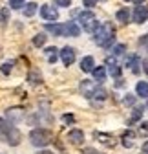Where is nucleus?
Instances as JSON below:
<instances>
[{"instance_id": "obj_1", "label": "nucleus", "mask_w": 148, "mask_h": 154, "mask_svg": "<svg viewBox=\"0 0 148 154\" xmlns=\"http://www.w3.org/2000/svg\"><path fill=\"white\" fill-rule=\"evenodd\" d=\"M114 35H115V29L112 24H101L95 28V42L99 46H108V44H112L114 42Z\"/></svg>"}, {"instance_id": "obj_2", "label": "nucleus", "mask_w": 148, "mask_h": 154, "mask_svg": "<svg viewBox=\"0 0 148 154\" xmlns=\"http://www.w3.org/2000/svg\"><path fill=\"white\" fill-rule=\"evenodd\" d=\"M29 138H31V143L35 147H46L53 140V134L49 130H44V128H35V130H31Z\"/></svg>"}, {"instance_id": "obj_3", "label": "nucleus", "mask_w": 148, "mask_h": 154, "mask_svg": "<svg viewBox=\"0 0 148 154\" xmlns=\"http://www.w3.org/2000/svg\"><path fill=\"white\" fill-rule=\"evenodd\" d=\"M0 130L6 134V138H7L9 145H18V143H20V132H18L15 127L7 125L6 121H2V119H0Z\"/></svg>"}, {"instance_id": "obj_4", "label": "nucleus", "mask_w": 148, "mask_h": 154, "mask_svg": "<svg viewBox=\"0 0 148 154\" xmlns=\"http://www.w3.org/2000/svg\"><path fill=\"white\" fill-rule=\"evenodd\" d=\"M79 22H81V26L86 31H95V28H97V17L91 11H82L79 15Z\"/></svg>"}, {"instance_id": "obj_5", "label": "nucleus", "mask_w": 148, "mask_h": 154, "mask_svg": "<svg viewBox=\"0 0 148 154\" xmlns=\"http://www.w3.org/2000/svg\"><path fill=\"white\" fill-rule=\"evenodd\" d=\"M40 15H42V18H46V20H57L59 18V11L55 9V8H51V6H48V4H44L42 8H40Z\"/></svg>"}, {"instance_id": "obj_6", "label": "nucleus", "mask_w": 148, "mask_h": 154, "mask_svg": "<svg viewBox=\"0 0 148 154\" xmlns=\"http://www.w3.org/2000/svg\"><path fill=\"white\" fill-rule=\"evenodd\" d=\"M61 59H62V63H64L66 66L73 64V63H75V50L70 48V46L62 48V51H61Z\"/></svg>"}, {"instance_id": "obj_7", "label": "nucleus", "mask_w": 148, "mask_h": 154, "mask_svg": "<svg viewBox=\"0 0 148 154\" xmlns=\"http://www.w3.org/2000/svg\"><path fill=\"white\" fill-rule=\"evenodd\" d=\"M148 18V8H143V6H137L134 9V22L137 24H143L144 20Z\"/></svg>"}, {"instance_id": "obj_8", "label": "nucleus", "mask_w": 148, "mask_h": 154, "mask_svg": "<svg viewBox=\"0 0 148 154\" xmlns=\"http://www.w3.org/2000/svg\"><path fill=\"white\" fill-rule=\"evenodd\" d=\"M68 141L70 143H73V145H81L82 141H84V132L82 130H71V132H68Z\"/></svg>"}, {"instance_id": "obj_9", "label": "nucleus", "mask_w": 148, "mask_h": 154, "mask_svg": "<svg viewBox=\"0 0 148 154\" xmlns=\"http://www.w3.org/2000/svg\"><path fill=\"white\" fill-rule=\"evenodd\" d=\"M64 33H68L70 37H79V33H81V28H79L75 22H70L68 26H64Z\"/></svg>"}, {"instance_id": "obj_10", "label": "nucleus", "mask_w": 148, "mask_h": 154, "mask_svg": "<svg viewBox=\"0 0 148 154\" xmlns=\"http://www.w3.org/2000/svg\"><path fill=\"white\" fill-rule=\"evenodd\" d=\"M46 29H48L49 33H53L55 37L64 35V26H61V24H46Z\"/></svg>"}, {"instance_id": "obj_11", "label": "nucleus", "mask_w": 148, "mask_h": 154, "mask_svg": "<svg viewBox=\"0 0 148 154\" xmlns=\"http://www.w3.org/2000/svg\"><path fill=\"white\" fill-rule=\"evenodd\" d=\"M95 66V61H93V57H84V59L81 61V68L82 72H91Z\"/></svg>"}, {"instance_id": "obj_12", "label": "nucleus", "mask_w": 148, "mask_h": 154, "mask_svg": "<svg viewBox=\"0 0 148 154\" xmlns=\"http://www.w3.org/2000/svg\"><path fill=\"white\" fill-rule=\"evenodd\" d=\"M91 72H93V77H95V81L102 83V81L106 79V70H104V66H97V68H93Z\"/></svg>"}, {"instance_id": "obj_13", "label": "nucleus", "mask_w": 148, "mask_h": 154, "mask_svg": "<svg viewBox=\"0 0 148 154\" xmlns=\"http://www.w3.org/2000/svg\"><path fill=\"white\" fill-rule=\"evenodd\" d=\"M135 90H137V94L141 95V97L148 99V83H146V81H141V83H137Z\"/></svg>"}, {"instance_id": "obj_14", "label": "nucleus", "mask_w": 148, "mask_h": 154, "mask_svg": "<svg viewBox=\"0 0 148 154\" xmlns=\"http://www.w3.org/2000/svg\"><path fill=\"white\" fill-rule=\"evenodd\" d=\"M28 81H29L31 85H39V83H42V75L37 72V70H31L29 75H28Z\"/></svg>"}, {"instance_id": "obj_15", "label": "nucleus", "mask_w": 148, "mask_h": 154, "mask_svg": "<svg viewBox=\"0 0 148 154\" xmlns=\"http://www.w3.org/2000/svg\"><path fill=\"white\" fill-rule=\"evenodd\" d=\"M134 138H135V134L134 132H124V136H123V145L124 147H134Z\"/></svg>"}, {"instance_id": "obj_16", "label": "nucleus", "mask_w": 148, "mask_h": 154, "mask_svg": "<svg viewBox=\"0 0 148 154\" xmlns=\"http://www.w3.org/2000/svg\"><path fill=\"white\" fill-rule=\"evenodd\" d=\"M117 20L123 22V24H126L128 20H130V11H128V9H119L117 11Z\"/></svg>"}, {"instance_id": "obj_17", "label": "nucleus", "mask_w": 148, "mask_h": 154, "mask_svg": "<svg viewBox=\"0 0 148 154\" xmlns=\"http://www.w3.org/2000/svg\"><path fill=\"white\" fill-rule=\"evenodd\" d=\"M35 13H37V4L35 2H29V4L24 6V15L26 17H33Z\"/></svg>"}, {"instance_id": "obj_18", "label": "nucleus", "mask_w": 148, "mask_h": 154, "mask_svg": "<svg viewBox=\"0 0 148 154\" xmlns=\"http://www.w3.org/2000/svg\"><path fill=\"white\" fill-rule=\"evenodd\" d=\"M46 38H48V37H46L44 33H39V35H35V37H33V44L40 48V46H44V44H46Z\"/></svg>"}, {"instance_id": "obj_19", "label": "nucleus", "mask_w": 148, "mask_h": 154, "mask_svg": "<svg viewBox=\"0 0 148 154\" xmlns=\"http://www.w3.org/2000/svg\"><path fill=\"white\" fill-rule=\"evenodd\" d=\"M7 118H11V119H20L22 118V110L20 108H11V110H7Z\"/></svg>"}, {"instance_id": "obj_20", "label": "nucleus", "mask_w": 148, "mask_h": 154, "mask_svg": "<svg viewBox=\"0 0 148 154\" xmlns=\"http://www.w3.org/2000/svg\"><path fill=\"white\" fill-rule=\"evenodd\" d=\"M46 53H48V61H49V63H55V61H57V48H48Z\"/></svg>"}, {"instance_id": "obj_21", "label": "nucleus", "mask_w": 148, "mask_h": 154, "mask_svg": "<svg viewBox=\"0 0 148 154\" xmlns=\"http://www.w3.org/2000/svg\"><path fill=\"white\" fill-rule=\"evenodd\" d=\"M91 95H93V97H99V99H104L106 95H108V92L104 88H95L93 92H91Z\"/></svg>"}, {"instance_id": "obj_22", "label": "nucleus", "mask_w": 148, "mask_h": 154, "mask_svg": "<svg viewBox=\"0 0 148 154\" xmlns=\"http://www.w3.org/2000/svg\"><path fill=\"white\" fill-rule=\"evenodd\" d=\"M24 2H26V0H9V8H13V9L24 8Z\"/></svg>"}, {"instance_id": "obj_23", "label": "nucleus", "mask_w": 148, "mask_h": 154, "mask_svg": "<svg viewBox=\"0 0 148 154\" xmlns=\"http://www.w3.org/2000/svg\"><path fill=\"white\" fill-rule=\"evenodd\" d=\"M110 73H112L114 77H119L121 75V68L117 64H114V61H112V66H110Z\"/></svg>"}, {"instance_id": "obj_24", "label": "nucleus", "mask_w": 148, "mask_h": 154, "mask_svg": "<svg viewBox=\"0 0 148 154\" xmlns=\"http://www.w3.org/2000/svg\"><path fill=\"white\" fill-rule=\"evenodd\" d=\"M124 51H126V44H117L114 48V55H123Z\"/></svg>"}, {"instance_id": "obj_25", "label": "nucleus", "mask_w": 148, "mask_h": 154, "mask_svg": "<svg viewBox=\"0 0 148 154\" xmlns=\"http://www.w3.org/2000/svg\"><path fill=\"white\" fill-rule=\"evenodd\" d=\"M95 136H97V138H102L101 141H102L104 145H114V140L110 141V136H106V134H95Z\"/></svg>"}, {"instance_id": "obj_26", "label": "nucleus", "mask_w": 148, "mask_h": 154, "mask_svg": "<svg viewBox=\"0 0 148 154\" xmlns=\"http://www.w3.org/2000/svg\"><path fill=\"white\" fill-rule=\"evenodd\" d=\"M0 17H2V22L6 24V22H7V18H9V11H7V8H4L2 11H0Z\"/></svg>"}, {"instance_id": "obj_27", "label": "nucleus", "mask_w": 148, "mask_h": 154, "mask_svg": "<svg viewBox=\"0 0 148 154\" xmlns=\"http://www.w3.org/2000/svg\"><path fill=\"white\" fill-rule=\"evenodd\" d=\"M128 97H124V105H134L135 103V95H132V94H126Z\"/></svg>"}, {"instance_id": "obj_28", "label": "nucleus", "mask_w": 148, "mask_h": 154, "mask_svg": "<svg viewBox=\"0 0 148 154\" xmlns=\"http://www.w3.org/2000/svg\"><path fill=\"white\" fill-rule=\"evenodd\" d=\"M57 2V6H62V8H68L71 4V0H55Z\"/></svg>"}, {"instance_id": "obj_29", "label": "nucleus", "mask_w": 148, "mask_h": 154, "mask_svg": "<svg viewBox=\"0 0 148 154\" xmlns=\"http://www.w3.org/2000/svg\"><path fill=\"white\" fill-rule=\"evenodd\" d=\"M0 70H2V73H9L11 72V64L6 63V64H2V68H0Z\"/></svg>"}, {"instance_id": "obj_30", "label": "nucleus", "mask_w": 148, "mask_h": 154, "mask_svg": "<svg viewBox=\"0 0 148 154\" xmlns=\"http://www.w3.org/2000/svg\"><path fill=\"white\" fill-rule=\"evenodd\" d=\"M82 2H84V6H86V8H93L97 0H82Z\"/></svg>"}, {"instance_id": "obj_31", "label": "nucleus", "mask_w": 148, "mask_h": 154, "mask_svg": "<svg viewBox=\"0 0 148 154\" xmlns=\"http://www.w3.org/2000/svg\"><path fill=\"white\" fill-rule=\"evenodd\" d=\"M141 116H143V108H141V110H135V112H134V118H132V121H135V119H139V118H141Z\"/></svg>"}, {"instance_id": "obj_32", "label": "nucleus", "mask_w": 148, "mask_h": 154, "mask_svg": "<svg viewBox=\"0 0 148 154\" xmlns=\"http://www.w3.org/2000/svg\"><path fill=\"white\" fill-rule=\"evenodd\" d=\"M64 121H66V123H68V121L71 123V121H73V116H68V114H66V116H64Z\"/></svg>"}, {"instance_id": "obj_33", "label": "nucleus", "mask_w": 148, "mask_h": 154, "mask_svg": "<svg viewBox=\"0 0 148 154\" xmlns=\"http://www.w3.org/2000/svg\"><path fill=\"white\" fill-rule=\"evenodd\" d=\"M143 66H144V72L148 73V61H143Z\"/></svg>"}, {"instance_id": "obj_34", "label": "nucleus", "mask_w": 148, "mask_h": 154, "mask_svg": "<svg viewBox=\"0 0 148 154\" xmlns=\"http://www.w3.org/2000/svg\"><path fill=\"white\" fill-rule=\"evenodd\" d=\"M141 127H143L144 130H148V121H144V123H141Z\"/></svg>"}, {"instance_id": "obj_35", "label": "nucleus", "mask_w": 148, "mask_h": 154, "mask_svg": "<svg viewBox=\"0 0 148 154\" xmlns=\"http://www.w3.org/2000/svg\"><path fill=\"white\" fill-rule=\"evenodd\" d=\"M143 152H148V141H146V143L143 145Z\"/></svg>"}, {"instance_id": "obj_36", "label": "nucleus", "mask_w": 148, "mask_h": 154, "mask_svg": "<svg viewBox=\"0 0 148 154\" xmlns=\"http://www.w3.org/2000/svg\"><path fill=\"white\" fill-rule=\"evenodd\" d=\"M86 154H95V150L93 149H86Z\"/></svg>"}, {"instance_id": "obj_37", "label": "nucleus", "mask_w": 148, "mask_h": 154, "mask_svg": "<svg viewBox=\"0 0 148 154\" xmlns=\"http://www.w3.org/2000/svg\"><path fill=\"white\" fill-rule=\"evenodd\" d=\"M39 154H53V152H51V150H40Z\"/></svg>"}, {"instance_id": "obj_38", "label": "nucleus", "mask_w": 148, "mask_h": 154, "mask_svg": "<svg viewBox=\"0 0 148 154\" xmlns=\"http://www.w3.org/2000/svg\"><path fill=\"white\" fill-rule=\"evenodd\" d=\"M134 2H135V4H137V6H141V4H143V2H144V0H134Z\"/></svg>"}, {"instance_id": "obj_39", "label": "nucleus", "mask_w": 148, "mask_h": 154, "mask_svg": "<svg viewBox=\"0 0 148 154\" xmlns=\"http://www.w3.org/2000/svg\"><path fill=\"white\" fill-rule=\"evenodd\" d=\"M143 154H148V152H143Z\"/></svg>"}]
</instances>
